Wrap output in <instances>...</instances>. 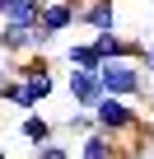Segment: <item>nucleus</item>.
<instances>
[{
    "mask_svg": "<svg viewBox=\"0 0 154 159\" xmlns=\"http://www.w3.org/2000/svg\"><path fill=\"white\" fill-rule=\"evenodd\" d=\"M89 117H94V131H103V136L117 140V145H121V136H131V140H135L131 150H140V140L154 136V122H145L140 108H131V103H121V98H108V94L89 108Z\"/></svg>",
    "mask_w": 154,
    "mask_h": 159,
    "instance_id": "nucleus-1",
    "label": "nucleus"
},
{
    "mask_svg": "<svg viewBox=\"0 0 154 159\" xmlns=\"http://www.w3.org/2000/svg\"><path fill=\"white\" fill-rule=\"evenodd\" d=\"M98 89L108 98H121V103H149V94H154L149 75L135 61H103L98 66Z\"/></svg>",
    "mask_w": 154,
    "mask_h": 159,
    "instance_id": "nucleus-2",
    "label": "nucleus"
},
{
    "mask_svg": "<svg viewBox=\"0 0 154 159\" xmlns=\"http://www.w3.org/2000/svg\"><path fill=\"white\" fill-rule=\"evenodd\" d=\"M10 80L24 84V94L33 98V108L56 94V75H51V61H47V56H19V61L10 66Z\"/></svg>",
    "mask_w": 154,
    "mask_h": 159,
    "instance_id": "nucleus-3",
    "label": "nucleus"
},
{
    "mask_svg": "<svg viewBox=\"0 0 154 159\" xmlns=\"http://www.w3.org/2000/svg\"><path fill=\"white\" fill-rule=\"evenodd\" d=\"M89 47L98 52V61H135L140 52H145V42H135V38H126V33H94L89 38Z\"/></svg>",
    "mask_w": 154,
    "mask_h": 159,
    "instance_id": "nucleus-4",
    "label": "nucleus"
},
{
    "mask_svg": "<svg viewBox=\"0 0 154 159\" xmlns=\"http://www.w3.org/2000/svg\"><path fill=\"white\" fill-rule=\"evenodd\" d=\"M65 94H70V103L80 108V112H89V108L103 98L98 75H94V70H70V75H65Z\"/></svg>",
    "mask_w": 154,
    "mask_h": 159,
    "instance_id": "nucleus-5",
    "label": "nucleus"
},
{
    "mask_svg": "<svg viewBox=\"0 0 154 159\" xmlns=\"http://www.w3.org/2000/svg\"><path fill=\"white\" fill-rule=\"evenodd\" d=\"M75 24H84L89 33H112L117 28V0H84Z\"/></svg>",
    "mask_w": 154,
    "mask_h": 159,
    "instance_id": "nucleus-6",
    "label": "nucleus"
},
{
    "mask_svg": "<svg viewBox=\"0 0 154 159\" xmlns=\"http://www.w3.org/2000/svg\"><path fill=\"white\" fill-rule=\"evenodd\" d=\"M0 52L5 56H33V28H24V24H0Z\"/></svg>",
    "mask_w": 154,
    "mask_h": 159,
    "instance_id": "nucleus-7",
    "label": "nucleus"
},
{
    "mask_svg": "<svg viewBox=\"0 0 154 159\" xmlns=\"http://www.w3.org/2000/svg\"><path fill=\"white\" fill-rule=\"evenodd\" d=\"M19 136H24V140H28V150H33V145L51 140V136H56V126H51L42 112H24V117H19Z\"/></svg>",
    "mask_w": 154,
    "mask_h": 159,
    "instance_id": "nucleus-8",
    "label": "nucleus"
},
{
    "mask_svg": "<svg viewBox=\"0 0 154 159\" xmlns=\"http://www.w3.org/2000/svg\"><path fill=\"white\" fill-rule=\"evenodd\" d=\"M80 159H121V145L108 140L103 131H89V136L80 140Z\"/></svg>",
    "mask_w": 154,
    "mask_h": 159,
    "instance_id": "nucleus-9",
    "label": "nucleus"
},
{
    "mask_svg": "<svg viewBox=\"0 0 154 159\" xmlns=\"http://www.w3.org/2000/svg\"><path fill=\"white\" fill-rule=\"evenodd\" d=\"M37 10H42V0H10L5 14H0V24H24V28H33L37 24Z\"/></svg>",
    "mask_w": 154,
    "mask_h": 159,
    "instance_id": "nucleus-10",
    "label": "nucleus"
},
{
    "mask_svg": "<svg viewBox=\"0 0 154 159\" xmlns=\"http://www.w3.org/2000/svg\"><path fill=\"white\" fill-rule=\"evenodd\" d=\"M65 61H70V70H94V75H98V66H103L89 42H70V47H65Z\"/></svg>",
    "mask_w": 154,
    "mask_h": 159,
    "instance_id": "nucleus-11",
    "label": "nucleus"
},
{
    "mask_svg": "<svg viewBox=\"0 0 154 159\" xmlns=\"http://www.w3.org/2000/svg\"><path fill=\"white\" fill-rule=\"evenodd\" d=\"M0 103H10L14 112H37V108H33V98L24 94V84H19V80H5V89H0Z\"/></svg>",
    "mask_w": 154,
    "mask_h": 159,
    "instance_id": "nucleus-12",
    "label": "nucleus"
},
{
    "mask_svg": "<svg viewBox=\"0 0 154 159\" xmlns=\"http://www.w3.org/2000/svg\"><path fill=\"white\" fill-rule=\"evenodd\" d=\"M28 159H70V145L51 136V140H42V145H33V150H28Z\"/></svg>",
    "mask_w": 154,
    "mask_h": 159,
    "instance_id": "nucleus-13",
    "label": "nucleus"
},
{
    "mask_svg": "<svg viewBox=\"0 0 154 159\" xmlns=\"http://www.w3.org/2000/svg\"><path fill=\"white\" fill-rule=\"evenodd\" d=\"M65 131H75V136H89V131H94V117H89V112H80V108H75V112L65 117Z\"/></svg>",
    "mask_w": 154,
    "mask_h": 159,
    "instance_id": "nucleus-14",
    "label": "nucleus"
},
{
    "mask_svg": "<svg viewBox=\"0 0 154 159\" xmlns=\"http://www.w3.org/2000/svg\"><path fill=\"white\" fill-rule=\"evenodd\" d=\"M135 66H140V70L149 75V84H154V42H145V52L135 56Z\"/></svg>",
    "mask_w": 154,
    "mask_h": 159,
    "instance_id": "nucleus-15",
    "label": "nucleus"
},
{
    "mask_svg": "<svg viewBox=\"0 0 154 159\" xmlns=\"http://www.w3.org/2000/svg\"><path fill=\"white\" fill-rule=\"evenodd\" d=\"M5 80H10V70H0V89H5Z\"/></svg>",
    "mask_w": 154,
    "mask_h": 159,
    "instance_id": "nucleus-16",
    "label": "nucleus"
},
{
    "mask_svg": "<svg viewBox=\"0 0 154 159\" xmlns=\"http://www.w3.org/2000/svg\"><path fill=\"white\" fill-rule=\"evenodd\" d=\"M5 5H10V0H0V14H5Z\"/></svg>",
    "mask_w": 154,
    "mask_h": 159,
    "instance_id": "nucleus-17",
    "label": "nucleus"
}]
</instances>
